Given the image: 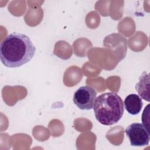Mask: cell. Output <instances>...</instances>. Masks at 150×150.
Instances as JSON below:
<instances>
[{"mask_svg": "<svg viewBox=\"0 0 150 150\" xmlns=\"http://www.w3.org/2000/svg\"><path fill=\"white\" fill-rule=\"evenodd\" d=\"M36 48L25 34L12 33L0 45V59L6 67L15 68L28 63L34 56Z\"/></svg>", "mask_w": 150, "mask_h": 150, "instance_id": "cell-1", "label": "cell"}, {"mask_svg": "<svg viewBox=\"0 0 150 150\" xmlns=\"http://www.w3.org/2000/svg\"><path fill=\"white\" fill-rule=\"evenodd\" d=\"M125 132L132 146H142L149 144L150 140L149 130L142 124L132 123L126 128Z\"/></svg>", "mask_w": 150, "mask_h": 150, "instance_id": "cell-3", "label": "cell"}, {"mask_svg": "<svg viewBox=\"0 0 150 150\" xmlns=\"http://www.w3.org/2000/svg\"><path fill=\"white\" fill-rule=\"evenodd\" d=\"M96 96L97 93L93 88L81 86L74 92L73 102L80 110H89L93 108Z\"/></svg>", "mask_w": 150, "mask_h": 150, "instance_id": "cell-4", "label": "cell"}, {"mask_svg": "<svg viewBox=\"0 0 150 150\" xmlns=\"http://www.w3.org/2000/svg\"><path fill=\"white\" fill-rule=\"evenodd\" d=\"M135 90L142 98L149 101V76L144 71L139 77V82L135 84Z\"/></svg>", "mask_w": 150, "mask_h": 150, "instance_id": "cell-6", "label": "cell"}, {"mask_svg": "<svg viewBox=\"0 0 150 150\" xmlns=\"http://www.w3.org/2000/svg\"><path fill=\"white\" fill-rule=\"evenodd\" d=\"M124 105L127 111L131 115L139 114L143 105L141 98L135 94H131L126 97Z\"/></svg>", "mask_w": 150, "mask_h": 150, "instance_id": "cell-5", "label": "cell"}, {"mask_svg": "<svg viewBox=\"0 0 150 150\" xmlns=\"http://www.w3.org/2000/svg\"><path fill=\"white\" fill-rule=\"evenodd\" d=\"M93 110L97 120L104 125H111L122 118L124 114V103L116 93H102L95 100Z\"/></svg>", "mask_w": 150, "mask_h": 150, "instance_id": "cell-2", "label": "cell"}]
</instances>
